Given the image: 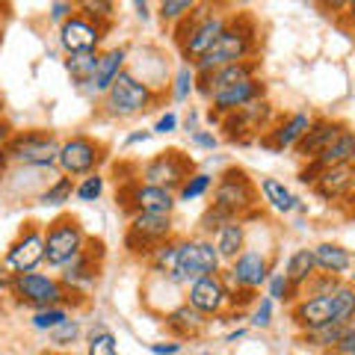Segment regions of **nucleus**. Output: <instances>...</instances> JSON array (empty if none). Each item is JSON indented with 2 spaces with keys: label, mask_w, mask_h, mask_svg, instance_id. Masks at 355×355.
<instances>
[{
  "label": "nucleus",
  "mask_w": 355,
  "mask_h": 355,
  "mask_svg": "<svg viewBox=\"0 0 355 355\" xmlns=\"http://www.w3.org/2000/svg\"><path fill=\"white\" fill-rule=\"evenodd\" d=\"M252 51H254V21L249 15H237V18H228V27L222 30L216 44L193 69H196V74H205V71L222 69V65L246 62L252 57Z\"/></svg>",
  "instance_id": "obj_1"
},
{
  "label": "nucleus",
  "mask_w": 355,
  "mask_h": 355,
  "mask_svg": "<svg viewBox=\"0 0 355 355\" xmlns=\"http://www.w3.org/2000/svg\"><path fill=\"white\" fill-rule=\"evenodd\" d=\"M225 27H228V18L216 12L214 6H196L193 15H187L175 33V42H178V48H181L184 60L196 65L216 44V39L222 36Z\"/></svg>",
  "instance_id": "obj_2"
},
{
  "label": "nucleus",
  "mask_w": 355,
  "mask_h": 355,
  "mask_svg": "<svg viewBox=\"0 0 355 355\" xmlns=\"http://www.w3.org/2000/svg\"><path fill=\"white\" fill-rule=\"evenodd\" d=\"M6 154L12 163L27 169H51L60 157V139L48 130H24L9 139Z\"/></svg>",
  "instance_id": "obj_3"
},
{
  "label": "nucleus",
  "mask_w": 355,
  "mask_h": 355,
  "mask_svg": "<svg viewBox=\"0 0 355 355\" xmlns=\"http://www.w3.org/2000/svg\"><path fill=\"white\" fill-rule=\"evenodd\" d=\"M207 275H219V254L210 240H181V252H178L175 272L169 275L178 284H196L207 279Z\"/></svg>",
  "instance_id": "obj_4"
},
{
  "label": "nucleus",
  "mask_w": 355,
  "mask_h": 355,
  "mask_svg": "<svg viewBox=\"0 0 355 355\" xmlns=\"http://www.w3.org/2000/svg\"><path fill=\"white\" fill-rule=\"evenodd\" d=\"M83 249H86V234L74 216L53 219L48 231H44V261L51 266H60L62 270V266L71 263Z\"/></svg>",
  "instance_id": "obj_5"
},
{
  "label": "nucleus",
  "mask_w": 355,
  "mask_h": 355,
  "mask_svg": "<svg viewBox=\"0 0 355 355\" xmlns=\"http://www.w3.org/2000/svg\"><path fill=\"white\" fill-rule=\"evenodd\" d=\"M214 207H219L222 214H228L231 219H240L246 210L254 207V184L252 178L231 166V169L222 172V178L216 181L214 190Z\"/></svg>",
  "instance_id": "obj_6"
},
{
  "label": "nucleus",
  "mask_w": 355,
  "mask_h": 355,
  "mask_svg": "<svg viewBox=\"0 0 355 355\" xmlns=\"http://www.w3.org/2000/svg\"><path fill=\"white\" fill-rule=\"evenodd\" d=\"M12 293L21 305H30V308H53L65 302V293H69V287H65L60 279H51V275H42V272H24V275H15L12 279Z\"/></svg>",
  "instance_id": "obj_7"
},
{
  "label": "nucleus",
  "mask_w": 355,
  "mask_h": 355,
  "mask_svg": "<svg viewBox=\"0 0 355 355\" xmlns=\"http://www.w3.org/2000/svg\"><path fill=\"white\" fill-rule=\"evenodd\" d=\"M154 101V89L148 83H139L133 74L121 71L116 77V83L107 89V110L110 116H137L146 113Z\"/></svg>",
  "instance_id": "obj_8"
},
{
  "label": "nucleus",
  "mask_w": 355,
  "mask_h": 355,
  "mask_svg": "<svg viewBox=\"0 0 355 355\" xmlns=\"http://www.w3.org/2000/svg\"><path fill=\"white\" fill-rule=\"evenodd\" d=\"M104 160V146L95 142L92 137H77L60 142V157L57 166L62 169L65 178H77V175H95V166Z\"/></svg>",
  "instance_id": "obj_9"
},
{
  "label": "nucleus",
  "mask_w": 355,
  "mask_h": 355,
  "mask_svg": "<svg viewBox=\"0 0 355 355\" xmlns=\"http://www.w3.org/2000/svg\"><path fill=\"white\" fill-rule=\"evenodd\" d=\"M42 261H44V231L30 222V225L21 228V234L9 243L3 266L12 275H24V272L36 270Z\"/></svg>",
  "instance_id": "obj_10"
},
{
  "label": "nucleus",
  "mask_w": 355,
  "mask_h": 355,
  "mask_svg": "<svg viewBox=\"0 0 355 355\" xmlns=\"http://www.w3.org/2000/svg\"><path fill=\"white\" fill-rule=\"evenodd\" d=\"M193 160H187L181 151H160L154 160L142 166V184L163 187V190H181V184L190 178Z\"/></svg>",
  "instance_id": "obj_11"
},
{
  "label": "nucleus",
  "mask_w": 355,
  "mask_h": 355,
  "mask_svg": "<svg viewBox=\"0 0 355 355\" xmlns=\"http://www.w3.org/2000/svg\"><path fill=\"white\" fill-rule=\"evenodd\" d=\"M104 24H95L86 15H71L65 24L60 27V44L65 48V53H95L98 44L104 39Z\"/></svg>",
  "instance_id": "obj_12"
},
{
  "label": "nucleus",
  "mask_w": 355,
  "mask_h": 355,
  "mask_svg": "<svg viewBox=\"0 0 355 355\" xmlns=\"http://www.w3.org/2000/svg\"><path fill=\"white\" fill-rule=\"evenodd\" d=\"M272 116V110L266 101H252L246 107H240L234 110V113H228L225 121H222V128H225V139L231 142H243L246 139V133H258L263 125H266V119Z\"/></svg>",
  "instance_id": "obj_13"
},
{
  "label": "nucleus",
  "mask_w": 355,
  "mask_h": 355,
  "mask_svg": "<svg viewBox=\"0 0 355 355\" xmlns=\"http://www.w3.org/2000/svg\"><path fill=\"white\" fill-rule=\"evenodd\" d=\"M261 98H263V83L258 80V77H252V80H243L237 86H228V89H222V92H214V95H210V104H214L210 121L219 119V116L234 113V110L246 107L252 101H261Z\"/></svg>",
  "instance_id": "obj_14"
},
{
  "label": "nucleus",
  "mask_w": 355,
  "mask_h": 355,
  "mask_svg": "<svg viewBox=\"0 0 355 355\" xmlns=\"http://www.w3.org/2000/svg\"><path fill=\"white\" fill-rule=\"evenodd\" d=\"M190 305L205 317H216L231 305V293L222 284L219 275H207V279L190 284Z\"/></svg>",
  "instance_id": "obj_15"
},
{
  "label": "nucleus",
  "mask_w": 355,
  "mask_h": 355,
  "mask_svg": "<svg viewBox=\"0 0 355 355\" xmlns=\"http://www.w3.org/2000/svg\"><path fill=\"white\" fill-rule=\"evenodd\" d=\"M231 279L237 282V287H243V291H258L261 284H266V279H270V261H266L263 252H240L234 261H231Z\"/></svg>",
  "instance_id": "obj_16"
},
{
  "label": "nucleus",
  "mask_w": 355,
  "mask_h": 355,
  "mask_svg": "<svg viewBox=\"0 0 355 355\" xmlns=\"http://www.w3.org/2000/svg\"><path fill=\"white\" fill-rule=\"evenodd\" d=\"M343 133V125L338 121H329V119H320V121H311V128L305 130V137L296 142V154L305 160H317L331 142Z\"/></svg>",
  "instance_id": "obj_17"
},
{
  "label": "nucleus",
  "mask_w": 355,
  "mask_h": 355,
  "mask_svg": "<svg viewBox=\"0 0 355 355\" xmlns=\"http://www.w3.org/2000/svg\"><path fill=\"white\" fill-rule=\"evenodd\" d=\"M175 193L151 184H133L130 190V207L133 214H172L175 210Z\"/></svg>",
  "instance_id": "obj_18"
},
{
  "label": "nucleus",
  "mask_w": 355,
  "mask_h": 355,
  "mask_svg": "<svg viewBox=\"0 0 355 355\" xmlns=\"http://www.w3.org/2000/svg\"><path fill=\"white\" fill-rule=\"evenodd\" d=\"M311 128V116L308 113H293L287 116L275 130H270L261 139V146L272 148V151H284V148H296V142L305 137V130Z\"/></svg>",
  "instance_id": "obj_19"
},
{
  "label": "nucleus",
  "mask_w": 355,
  "mask_h": 355,
  "mask_svg": "<svg viewBox=\"0 0 355 355\" xmlns=\"http://www.w3.org/2000/svg\"><path fill=\"white\" fill-rule=\"evenodd\" d=\"M128 231L157 246V243L172 240V214H133Z\"/></svg>",
  "instance_id": "obj_20"
},
{
  "label": "nucleus",
  "mask_w": 355,
  "mask_h": 355,
  "mask_svg": "<svg viewBox=\"0 0 355 355\" xmlns=\"http://www.w3.org/2000/svg\"><path fill=\"white\" fill-rule=\"evenodd\" d=\"M125 60H128V48H110L104 53H98V65H95V74L89 80V89L92 92H104L116 83V77L125 71Z\"/></svg>",
  "instance_id": "obj_21"
},
{
  "label": "nucleus",
  "mask_w": 355,
  "mask_h": 355,
  "mask_svg": "<svg viewBox=\"0 0 355 355\" xmlns=\"http://www.w3.org/2000/svg\"><path fill=\"white\" fill-rule=\"evenodd\" d=\"M293 323L302 329V331H311V329H320L331 323V302L329 296H308L302 302H296L293 308Z\"/></svg>",
  "instance_id": "obj_22"
},
{
  "label": "nucleus",
  "mask_w": 355,
  "mask_h": 355,
  "mask_svg": "<svg viewBox=\"0 0 355 355\" xmlns=\"http://www.w3.org/2000/svg\"><path fill=\"white\" fill-rule=\"evenodd\" d=\"M205 326H207V317L198 314V311H196L190 302H187V305H178L175 311H169V317H166V329H169L178 340H187V338L202 335Z\"/></svg>",
  "instance_id": "obj_23"
},
{
  "label": "nucleus",
  "mask_w": 355,
  "mask_h": 355,
  "mask_svg": "<svg viewBox=\"0 0 355 355\" xmlns=\"http://www.w3.org/2000/svg\"><path fill=\"white\" fill-rule=\"evenodd\" d=\"M95 279H98V263H95V258H92V252L83 249L71 263L62 266V279H60V282H62L65 287H71V291H80V287L92 284Z\"/></svg>",
  "instance_id": "obj_24"
},
{
  "label": "nucleus",
  "mask_w": 355,
  "mask_h": 355,
  "mask_svg": "<svg viewBox=\"0 0 355 355\" xmlns=\"http://www.w3.org/2000/svg\"><path fill=\"white\" fill-rule=\"evenodd\" d=\"M352 187V169L349 166H335V169H320L314 178V190L323 198H340Z\"/></svg>",
  "instance_id": "obj_25"
},
{
  "label": "nucleus",
  "mask_w": 355,
  "mask_h": 355,
  "mask_svg": "<svg viewBox=\"0 0 355 355\" xmlns=\"http://www.w3.org/2000/svg\"><path fill=\"white\" fill-rule=\"evenodd\" d=\"M352 160H355V133L343 130L340 137L311 163H317V169H335V166H349Z\"/></svg>",
  "instance_id": "obj_26"
},
{
  "label": "nucleus",
  "mask_w": 355,
  "mask_h": 355,
  "mask_svg": "<svg viewBox=\"0 0 355 355\" xmlns=\"http://www.w3.org/2000/svg\"><path fill=\"white\" fill-rule=\"evenodd\" d=\"M243 240H246L243 219H234V222H228V225H222L216 231V240H214V249L219 254V261H234L243 252Z\"/></svg>",
  "instance_id": "obj_27"
},
{
  "label": "nucleus",
  "mask_w": 355,
  "mask_h": 355,
  "mask_svg": "<svg viewBox=\"0 0 355 355\" xmlns=\"http://www.w3.org/2000/svg\"><path fill=\"white\" fill-rule=\"evenodd\" d=\"M314 252V263H317V270H323L326 275H340V272H347L349 270V252L347 249H340L335 246V243H320L317 249H311Z\"/></svg>",
  "instance_id": "obj_28"
},
{
  "label": "nucleus",
  "mask_w": 355,
  "mask_h": 355,
  "mask_svg": "<svg viewBox=\"0 0 355 355\" xmlns=\"http://www.w3.org/2000/svg\"><path fill=\"white\" fill-rule=\"evenodd\" d=\"M261 193H263V202L272 210H279V214H291V210L299 207L296 196L282 181H275V178H261Z\"/></svg>",
  "instance_id": "obj_29"
},
{
  "label": "nucleus",
  "mask_w": 355,
  "mask_h": 355,
  "mask_svg": "<svg viewBox=\"0 0 355 355\" xmlns=\"http://www.w3.org/2000/svg\"><path fill=\"white\" fill-rule=\"evenodd\" d=\"M314 270H317V263H314V252L311 249H296L291 258H287V282H291L293 287L299 284H308L311 279H314Z\"/></svg>",
  "instance_id": "obj_30"
},
{
  "label": "nucleus",
  "mask_w": 355,
  "mask_h": 355,
  "mask_svg": "<svg viewBox=\"0 0 355 355\" xmlns=\"http://www.w3.org/2000/svg\"><path fill=\"white\" fill-rule=\"evenodd\" d=\"M329 302H331V323L349 326V320L355 317V287L338 284L335 291L329 293Z\"/></svg>",
  "instance_id": "obj_31"
},
{
  "label": "nucleus",
  "mask_w": 355,
  "mask_h": 355,
  "mask_svg": "<svg viewBox=\"0 0 355 355\" xmlns=\"http://www.w3.org/2000/svg\"><path fill=\"white\" fill-rule=\"evenodd\" d=\"M178 252H181V240H166V243H157L151 252V270L160 272V275H169L175 272V263H178Z\"/></svg>",
  "instance_id": "obj_32"
},
{
  "label": "nucleus",
  "mask_w": 355,
  "mask_h": 355,
  "mask_svg": "<svg viewBox=\"0 0 355 355\" xmlns=\"http://www.w3.org/2000/svg\"><path fill=\"white\" fill-rule=\"evenodd\" d=\"M95 65H98V53H71L65 60V71L71 74V80L77 86H89V80L95 74Z\"/></svg>",
  "instance_id": "obj_33"
},
{
  "label": "nucleus",
  "mask_w": 355,
  "mask_h": 355,
  "mask_svg": "<svg viewBox=\"0 0 355 355\" xmlns=\"http://www.w3.org/2000/svg\"><path fill=\"white\" fill-rule=\"evenodd\" d=\"M71 193H74V181L71 178H57L48 190H42L39 193V205H51V207H60L65 202H71Z\"/></svg>",
  "instance_id": "obj_34"
},
{
  "label": "nucleus",
  "mask_w": 355,
  "mask_h": 355,
  "mask_svg": "<svg viewBox=\"0 0 355 355\" xmlns=\"http://www.w3.org/2000/svg\"><path fill=\"white\" fill-rule=\"evenodd\" d=\"M86 355H119L113 331H110L107 326H95L92 331H89V349H86Z\"/></svg>",
  "instance_id": "obj_35"
},
{
  "label": "nucleus",
  "mask_w": 355,
  "mask_h": 355,
  "mask_svg": "<svg viewBox=\"0 0 355 355\" xmlns=\"http://www.w3.org/2000/svg\"><path fill=\"white\" fill-rule=\"evenodd\" d=\"M343 331H347V326H340V323H326V326H320V329L305 331V338L314 343V347L335 349L338 343H340V338H343Z\"/></svg>",
  "instance_id": "obj_36"
},
{
  "label": "nucleus",
  "mask_w": 355,
  "mask_h": 355,
  "mask_svg": "<svg viewBox=\"0 0 355 355\" xmlns=\"http://www.w3.org/2000/svg\"><path fill=\"white\" fill-rule=\"evenodd\" d=\"M210 187H214V178L205 175V172H198V175H190L187 181L181 184V190H178V202H193V198H202Z\"/></svg>",
  "instance_id": "obj_37"
},
{
  "label": "nucleus",
  "mask_w": 355,
  "mask_h": 355,
  "mask_svg": "<svg viewBox=\"0 0 355 355\" xmlns=\"http://www.w3.org/2000/svg\"><path fill=\"white\" fill-rule=\"evenodd\" d=\"M69 320V311H65L62 305H53V308H42L33 314V329H39V331H53L60 323H65Z\"/></svg>",
  "instance_id": "obj_38"
},
{
  "label": "nucleus",
  "mask_w": 355,
  "mask_h": 355,
  "mask_svg": "<svg viewBox=\"0 0 355 355\" xmlns=\"http://www.w3.org/2000/svg\"><path fill=\"white\" fill-rule=\"evenodd\" d=\"M196 3L193 0H163L160 3V18L169 21V24H181L187 15H193Z\"/></svg>",
  "instance_id": "obj_39"
},
{
  "label": "nucleus",
  "mask_w": 355,
  "mask_h": 355,
  "mask_svg": "<svg viewBox=\"0 0 355 355\" xmlns=\"http://www.w3.org/2000/svg\"><path fill=\"white\" fill-rule=\"evenodd\" d=\"M101 193H104V178L101 175H86L83 178V184H77L74 187V196L80 198V202H98L101 198Z\"/></svg>",
  "instance_id": "obj_40"
},
{
  "label": "nucleus",
  "mask_w": 355,
  "mask_h": 355,
  "mask_svg": "<svg viewBox=\"0 0 355 355\" xmlns=\"http://www.w3.org/2000/svg\"><path fill=\"white\" fill-rule=\"evenodd\" d=\"M80 9L86 12L89 21H95V24H104V21H110V18L116 15V6L107 3V0H86V3H80Z\"/></svg>",
  "instance_id": "obj_41"
},
{
  "label": "nucleus",
  "mask_w": 355,
  "mask_h": 355,
  "mask_svg": "<svg viewBox=\"0 0 355 355\" xmlns=\"http://www.w3.org/2000/svg\"><path fill=\"white\" fill-rule=\"evenodd\" d=\"M77 338H80V323L71 317L51 331V343H57V347H69V343H74Z\"/></svg>",
  "instance_id": "obj_42"
},
{
  "label": "nucleus",
  "mask_w": 355,
  "mask_h": 355,
  "mask_svg": "<svg viewBox=\"0 0 355 355\" xmlns=\"http://www.w3.org/2000/svg\"><path fill=\"white\" fill-rule=\"evenodd\" d=\"M193 89H196V69L193 65H184L175 77V101H187Z\"/></svg>",
  "instance_id": "obj_43"
},
{
  "label": "nucleus",
  "mask_w": 355,
  "mask_h": 355,
  "mask_svg": "<svg viewBox=\"0 0 355 355\" xmlns=\"http://www.w3.org/2000/svg\"><path fill=\"white\" fill-rule=\"evenodd\" d=\"M266 287H270V299H272V302H275V299H279V302H284V299H291V293H293V284L287 282L284 272L270 275V279H266Z\"/></svg>",
  "instance_id": "obj_44"
},
{
  "label": "nucleus",
  "mask_w": 355,
  "mask_h": 355,
  "mask_svg": "<svg viewBox=\"0 0 355 355\" xmlns=\"http://www.w3.org/2000/svg\"><path fill=\"white\" fill-rule=\"evenodd\" d=\"M228 222H234L228 214H222L219 207H207V214L202 216V228L207 231V234H216V231L222 228V225H228Z\"/></svg>",
  "instance_id": "obj_45"
},
{
  "label": "nucleus",
  "mask_w": 355,
  "mask_h": 355,
  "mask_svg": "<svg viewBox=\"0 0 355 355\" xmlns=\"http://www.w3.org/2000/svg\"><path fill=\"white\" fill-rule=\"evenodd\" d=\"M270 323H272V299L266 296V299H261V302L254 305V311H252V326L266 329Z\"/></svg>",
  "instance_id": "obj_46"
},
{
  "label": "nucleus",
  "mask_w": 355,
  "mask_h": 355,
  "mask_svg": "<svg viewBox=\"0 0 355 355\" xmlns=\"http://www.w3.org/2000/svg\"><path fill=\"white\" fill-rule=\"evenodd\" d=\"M51 18L53 21H60V24H65L71 15H74V3H69V0H60V3H51Z\"/></svg>",
  "instance_id": "obj_47"
},
{
  "label": "nucleus",
  "mask_w": 355,
  "mask_h": 355,
  "mask_svg": "<svg viewBox=\"0 0 355 355\" xmlns=\"http://www.w3.org/2000/svg\"><path fill=\"white\" fill-rule=\"evenodd\" d=\"M340 355H355V326H347V331H343L340 343L335 347Z\"/></svg>",
  "instance_id": "obj_48"
},
{
  "label": "nucleus",
  "mask_w": 355,
  "mask_h": 355,
  "mask_svg": "<svg viewBox=\"0 0 355 355\" xmlns=\"http://www.w3.org/2000/svg\"><path fill=\"white\" fill-rule=\"evenodd\" d=\"M148 352H154V355H178V352H181V343H178V340H169V343H148Z\"/></svg>",
  "instance_id": "obj_49"
},
{
  "label": "nucleus",
  "mask_w": 355,
  "mask_h": 355,
  "mask_svg": "<svg viewBox=\"0 0 355 355\" xmlns=\"http://www.w3.org/2000/svg\"><path fill=\"white\" fill-rule=\"evenodd\" d=\"M178 128V116L175 113H163L157 119V125H154V133H172Z\"/></svg>",
  "instance_id": "obj_50"
},
{
  "label": "nucleus",
  "mask_w": 355,
  "mask_h": 355,
  "mask_svg": "<svg viewBox=\"0 0 355 355\" xmlns=\"http://www.w3.org/2000/svg\"><path fill=\"white\" fill-rule=\"evenodd\" d=\"M196 146H202V148H216V137L214 133H207V130H193V137H190Z\"/></svg>",
  "instance_id": "obj_51"
},
{
  "label": "nucleus",
  "mask_w": 355,
  "mask_h": 355,
  "mask_svg": "<svg viewBox=\"0 0 355 355\" xmlns=\"http://www.w3.org/2000/svg\"><path fill=\"white\" fill-rule=\"evenodd\" d=\"M15 137V130H12V125H9L6 119H0V148H6L9 146V139Z\"/></svg>",
  "instance_id": "obj_52"
},
{
  "label": "nucleus",
  "mask_w": 355,
  "mask_h": 355,
  "mask_svg": "<svg viewBox=\"0 0 355 355\" xmlns=\"http://www.w3.org/2000/svg\"><path fill=\"white\" fill-rule=\"evenodd\" d=\"M12 279H15V275L9 272L6 266H0V293H9V291H12Z\"/></svg>",
  "instance_id": "obj_53"
},
{
  "label": "nucleus",
  "mask_w": 355,
  "mask_h": 355,
  "mask_svg": "<svg viewBox=\"0 0 355 355\" xmlns=\"http://www.w3.org/2000/svg\"><path fill=\"white\" fill-rule=\"evenodd\" d=\"M151 133H154V130H137V133H130V137H128V146H137V142L151 139Z\"/></svg>",
  "instance_id": "obj_54"
},
{
  "label": "nucleus",
  "mask_w": 355,
  "mask_h": 355,
  "mask_svg": "<svg viewBox=\"0 0 355 355\" xmlns=\"http://www.w3.org/2000/svg\"><path fill=\"white\" fill-rule=\"evenodd\" d=\"M133 9H137V15H139L142 21L148 18V3H146V0H137V3H133Z\"/></svg>",
  "instance_id": "obj_55"
},
{
  "label": "nucleus",
  "mask_w": 355,
  "mask_h": 355,
  "mask_svg": "<svg viewBox=\"0 0 355 355\" xmlns=\"http://www.w3.org/2000/svg\"><path fill=\"white\" fill-rule=\"evenodd\" d=\"M9 163H12V160H9V154H6V148H0V175H3L6 172V166Z\"/></svg>",
  "instance_id": "obj_56"
},
{
  "label": "nucleus",
  "mask_w": 355,
  "mask_h": 355,
  "mask_svg": "<svg viewBox=\"0 0 355 355\" xmlns=\"http://www.w3.org/2000/svg\"><path fill=\"white\" fill-rule=\"evenodd\" d=\"M243 335H246V331H243V329H237V331H231V335H228L225 340H228V343H237V340H240Z\"/></svg>",
  "instance_id": "obj_57"
},
{
  "label": "nucleus",
  "mask_w": 355,
  "mask_h": 355,
  "mask_svg": "<svg viewBox=\"0 0 355 355\" xmlns=\"http://www.w3.org/2000/svg\"><path fill=\"white\" fill-rule=\"evenodd\" d=\"M349 18L355 21V3H349Z\"/></svg>",
  "instance_id": "obj_58"
},
{
  "label": "nucleus",
  "mask_w": 355,
  "mask_h": 355,
  "mask_svg": "<svg viewBox=\"0 0 355 355\" xmlns=\"http://www.w3.org/2000/svg\"><path fill=\"white\" fill-rule=\"evenodd\" d=\"M6 15V3H0V18H3Z\"/></svg>",
  "instance_id": "obj_59"
},
{
  "label": "nucleus",
  "mask_w": 355,
  "mask_h": 355,
  "mask_svg": "<svg viewBox=\"0 0 355 355\" xmlns=\"http://www.w3.org/2000/svg\"><path fill=\"white\" fill-rule=\"evenodd\" d=\"M3 110H6V107H3V98H0V119H3Z\"/></svg>",
  "instance_id": "obj_60"
},
{
  "label": "nucleus",
  "mask_w": 355,
  "mask_h": 355,
  "mask_svg": "<svg viewBox=\"0 0 355 355\" xmlns=\"http://www.w3.org/2000/svg\"><path fill=\"white\" fill-rule=\"evenodd\" d=\"M349 190H352V193H355V172H352V187H349Z\"/></svg>",
  "instance_id": "obj_61"
},
{
  "label": "nucleus",
  "mask_w": 355,
  "mask_h": 355,
  "mask_svg": "<svg viewBox=\"0 0 355 355\" xmlns=\"http://www.w3.org/2000/svg\"><path fill=\"white\" fill-rule=\"evenodd\" d=\"M352 287H355V275H352Z\"/></svg>",
  "instance_id": "obj_62"
},
{
  "label": "nucleus",
  "mask_w": 355,
  "mask_h": 355,
  "mask_svg": "<svg viewBox=\"0 0 355 355\" xmlns=\"http://www.w3.org/2000/svg\"><path fill=\"white\" fill-rule=\"evenodd\" d=\"M51 355H60V352H51Z\"/></svg>",
  "instance_id": "obj_63"
},
{
  "label": "nucleus",
  "mask_w": 355,
  "mask_h": 355,
  "mask_svg": "<svg viewBox=\"0 0 355 355\" xmlns=\"http://www.w3.org/2000/svg\"><path fill=\"white\" fill-rule=\"evenodd\" d=\"M202 355H210V352H202Z\"/></svg>",
  "instance_id": "obj_64"
}]
</instances>
